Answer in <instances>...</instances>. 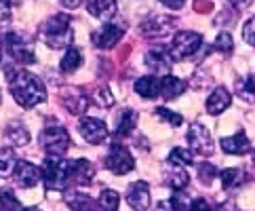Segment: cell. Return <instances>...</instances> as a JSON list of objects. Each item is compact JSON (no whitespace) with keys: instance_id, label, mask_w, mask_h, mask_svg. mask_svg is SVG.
<instances>
[{"instance_id":"obj_16","label":"cell","mask_w":255,"mask_h":211,"mask_svg":"<svg viewBox=\"0 0 255 211\" xmlns=\"http://www.w3.org/2000/svg\"><path fill=\"white\" fill-rule=\"evenodd\" d=\"M220 146H222V150H224L226 154H245V152H249V148H251L247 135H245L243 131L234 133V135H230V137H222Z\"/></svg>"},{"instance_id":"obj_30","label":"cell","mask_w":255,"mask_h":211,"mask_svg":"<svg viewBox=\"0 0 255 211\" xmlns=\"http://www.w3.org/2000/svg\"><path fill=\"white\" fill-rule=\"evenodd\" d=\"M236 93L245 99H255V76H245L241 80H236Z\"/></svg>"},{"instance_id":"obj_27","label":"cell","mask_w":255,"mask_h":211,"mask_svg":"<svg viewBox=\"0 0 255 211\" xmlns=\"http://www.w3.org/2000/svg\"><path fill=\"white\" fill-rule=\"evenodd\" d=\"M59 66H61L63 72H74V70H78L80 66H83V55H80L78 49L70 47L66 51V55H63V59H61Z\"/></svg>"},{"instance_id":"obj_6","label":"cell","mask_w":255,"mask_h":211,"mask_svg":"<svg viewBox=\"0 0 255 211\" xmlns=\"http://www.w3.org/2000/svg\"><path fill=\"white\" fill-rule=\"evenodd\" d=\"M4 51L11 55V57L17 61V63H23V66H32V63L36 61V53L32 49V42L25 38V36L17 34V32H11L6 34L4 38Z\"/></svg>"},{"instance_id":"obj_28","label":"cell","mask_w":255,"mask_h":211,"mask_svg":"<svg viewBox=\"0 0 255 211\" xmlns=\"http://www.w3.org/2000/svg\"><path fill=\"white\" fill-rule=\"evenodd\" d=\"M0 211H23L19 199L15 197L13 190L0 188Z\"/></svg>"},{"instance_id":"obj_13","label":"cell","mask_w":255,"mask_h":211,"mask_svg":"<svg viewBox=\"0 0 255 211\" xmlns=\"http://www.w3.org/2000/svg\"><path fill=\"white\" fill-rule=\"evenodd\" d=\"M127 203L135 211H145L150 207V186L145 182H133L127 188Z\"/></svg>"},{"instance_id":"obj_24","label":"cell","mask_w":255,"mask_h":211,"mask_svg":"<svg viewBox=\"0 0 255 211\" xmlns=\"http://www.w3.org/2000/svg\"><path fill=\"white\" fill-rule=\"evenodd\" d=\"M66 201L72 211H95V203L93 199L87 197L85 192H68Z\"/></svg>"},{"instance_id":"obj_47","label":"cell","mask_w":255,"mask_h":211,"mask_svg":"<svg viewBox=\"0 0 255 211\" xmlns=\"http://www.w3.org/2000/svg\"><path fill=\"white\" fill-rule=\"evenodd\" d=\"M23 211H40V209H36V207H28V209H23Z\"/></svg>"},{"instance_id":"obj_1","label":"cell","mask_w":255,"mask_h":211,"mask_svg":"<svg viewBox=\"0 0 255 211\" xmlns=\"http://www.w3.org/2000/svg\"><path fill=\"white\" fill-rule=\"evenodd\" d=\"M6 78H8V87H11L15 102L19 106L34 108L47 99V89H44L42 80L38 76H34L32 72L8 68Z\"/></svg>"},{"instance_id":"obj_14","label":"cell","mask_w":255,"mask_h":211,"mask_svg":"<svg viewBox=\"0 0 255 211\" xmlns=\"http://www.w3.org/2000/svg\"><path fill=\"white\" fill-rule=\"evenodd\" d=\"M145 66H148L150 70H154L156 74H162V76H167L169 72H171V66H173V59H171V55L167 49H152L145 53Z\"/></svg>"},{"instance_id":"obj_36","label":"cell","mask_w":255,"mask_h":211,"mask_svg":"<svg viewBox=\"0 0 255 211\" xmlns=\"http://www.w3.org/2000/svg\"><path fill=\"white\" fill-rule=\"evenodd\" d=\"M213 47H215V51H220V53H232L234 51V40H232V36L228 32H222V34H217Z\"/></svg>"},{"instance_id":"obj_46","label":"cell","mask_w":255,"mask_h":211,"mask_svg":"<svg viewBox=\"0 0 255 211\" xmlns=\"http://www.w3.org/2000/svg\"><path fill=\"white\" fill-rule=\"evenodd\" d=\"M2 2H6L8 6H15V4H19V2H21V0H2Z\"/></svg>"},{"instance_id":"obj_23","label":"cell","mask_w":255,"mask_h":211,"mask_svg":"<svg viewBox=\"0 0 255 211\" xmlns=\"http://www.w3.org/2000/svg\"><path fill=\"white\" fill-rule=\"evenodd\" d=\"M135 91L145 97V99H152L160 95V80L156 76H141L137 82H135Z\"/></svg>"},{"instance_id":"obj_22","label":"cell","mask_w":255,"mask_h":211,"mask_svg":"<svg viewBox=\"0 0 255 211\" xmlns=\"http://www.w3.org/2000/svg\"><path fill=\"white\" fill-rule=\"evenodd\" d=\"M137 112L131 108H127L123 110V114L121 118H118V127H116V137H127V135H131L133 129L137 127Z\"/></svg>"},{"instance_id":"obj_7","label":"cell","mask_w":255,"mask_h":211,"mask_svg":"<svg viewBox=\"0 0 255 211\" xmlns=\"http://www.w3.org/2000/svg\"><path fill=\"white\" fill-rule=\"evenodd\" d=\"M106 169L116 173V176H127L129 171L135 169V159L131 157V152L121 144H112L110 152L106 157Z\"/></svg>"},{"instance_id":"obj_32","label":"cell","mask_w":255,"mask_h":211,"mask_svg":"<svg viewBox=\"0 0 255 211\" xmlns=\"http://www.w3.org/2000/svg\"><path fill=\"white\" fill-rule=\"evenodd\" d=\"M169 163L181 165V167H186V165H192V152H190L188 148H173L171 154H169Z\"/></svg>"},{"instance_id":"obj_3","label":"cell","mask_w":255,"mask_h":211,"mask_svg":"<svg viewBox=\"0 0 255 211\" xmlns=\"http://www.w3.org/2000/svg\"><path fill=\"white\" fill-rule=\"evenodd\" d=\"M72 180V161L49 154L42 163V182L47 190H66Z\"/></svg>"},{"instance_id":"obj_17","label":"cell","mask_w":255,"mask_h":211,"mask_svg":"<svg viewBox=\"0 0 255 211\" xmlns=\"http://www.w3.org/2000/svg\"><path fill=\"white\" fill-rule=\"evenodd\" d=\"M87 11L97 19L108 21L116 13V0H87Z\"/></svg>"},{"instance_id":"obj_9","label":"cell","mask_w":255,"mask_h":211,"mask_svg":"<svg viewBox=\"0 0 255 211\" xmlns=\"http://www.w3.org/2000/svg\"><path fill=\"white\" fill-rule=\"evenodd\" d=\"M78 131L80 135L85 137V142L89 144H104L106 137H108V127L104 121H99V118H93V116H83L78 123Z\"/></svg>"},{"instance_id":"obj_21","label":"cell","mask_w":255,"mask_h":211,"mask_svg":"<svg viewBox=\"0 0 255 211\" xmlns=\"http://www.w3.org/2000/svg\"><path fill=\"white\" fill-rule=\"evenodd\" d=\"M95 176V169L87 159H74L72 161V180L76 184H89Z\"/></svg>"},{"instance_id":"obj_38","label":"cell","mask_w":255,"mask_h":211,"mask_svg":"<svg viewBox=\"0 0 255 211\" xmlns=\"http://www.w3.org/2000/svg\"><path fill=\"white\" fill-rule=\"evenodd\" d=\"M243 38L255 47V17H251L249 21H245V25H243Z\"/></svg>"},{"instance_id":"obj_12","label":"cell","mask_w":255,"mask_h":211,"mask_svg":"<svg viewBox=\"0 0 255 211\" xmlns=\"http://www.w3.org/2000/svg\"><path fill=\"white\" fill-rule=\"evenodd\" d=\"M173 27H175V19L165 17V15H154L148 21L141 23V34L148 36V38H162V36H167Z\"/></svg>"},{"instance_id":"obj_44","label":"cell","mask_w":255,"mask_h":211,"mask_svg":"<svg viewBox=\"0 0 255 211\" xmlns=\"http://www.w3.org/2000/svg\"><path fill=\"white\" fill-rule=\"evenodd\" d=\"M59 2L66 6V8H76V6L83 4V0H59Z\"/></svg>"},{"instance_id":"obj_15","label":"cell","mask_w":255,"mask_h":211,"mask_svg":"<svg viewBox=\"0 0 255 211\" xmlns=\"http://www.w3.org/2000/svg\"><path fill=\"white\" fill-rule=\"evenodd\" d=\"M63 104L72 114H83L89 110V97L78 89H68L63 91Z\"/></svg>"},{"instance_id":"obj_35","label":"cell","mask_w":255,"mask_h":211,"mask_svg":"<svg viewBox=\"0 0 255 211\" xmlns=\"http://www.w3.org/2000/svg\"><path fill=\"white\" fill-rule=\"evenodd\" d=\"M154 114H156L158 118H162L165 123L173 125V127H179L181 123H184V118H181L179 114H175V112H171V110H169V108H165V106L156 108V110H154Z\"/></svg>"},{"instance_id":"obj_41","label":"cell","mask_w":255,"mask_h":211,"mask_svg":"<svg viewBox=\"0 0 255 211\" xmlns=\"http://www.w3.org/2000/svg\"><path fill=\"white\" fill-rule=\"evenodd\" d=\"M160 2L167 8H171V11H179V8L186 4V0H160Z\"/></svg>"},{"instance_id":"obj_19","label":"cell","mask_w":255,"mask_h":211,"mask_svg":"<svg viewBox=\"0 0 255 211\" xmlns=\"http://www.w3.org/2000/svg\"><path fill=\"white\" fill-rule=\"evenodd\" d=\"M230 102H232V97H230V93H228V89L217 87L213 93H211V97L207 99V112L213 114V116L222 114L224 110L230 106Z\"/></svg>"},{"instance_id":"obj_33","label":"cell","mask_w":255,"mask_h":211,"mask_svg":"<svg viewBox=\"0 0 255 211\" xmlns=\"http://www.w3.org/2000/svg\"><path fill=\"white\" fill-rule=\"evenodd\" d=\"M171 205L179 209V211H190V205H192V201H190L188 197V192L184 190H173V195H171Z\"/></svg>"},{"instance_id":"obj_8","label":"cell","mask_w":255,"mask_h":211,"mask_svg":"<svg viewBox=\"0 0 255 211\" xmlns=\"http://www.w3.org/2000/svg\"><path fill=\"white\" fill-rule=\"evenodd\" d=\"M186 140H188L190 150L200 154V157H209V154L213 152V140H211L209 131L200 123H192V125L188 127Z\"/></svg>"},{"instance_id":"obj_49","label":"cell","mask_w":255,"mask_h":211,"mask_svg":"<svg viewBox=\"0 0 255 211\" xmlns=\"http://www.w3.org/2000/svg\"><path fill=\"white\" fill-rule=\"evenodd\" d=\"M0 59H2V53H0Z\"/></svg>"},{"instance_id":"obj_25","label":"cell","mask_w":255,"mask_h":211,"mask_svg":"<svg viewBox=\"0 0 255 211\" xmlns=\"http://www.w3.org/2000/svg\"><path fill=\"white\" fill-rule=\"evenodd\" d=\"M4 135H6V140L11 142L13 146H25V144L30 142V131L25 129L21 123H11V125L6 127Z\"/></svg>"},{"instance_id":"obj_42","label":"cell","mask_w":255,"mask_h":211,"mask_svg":"<svg viewBox=\"0 0 255 211\" xmlns=\"http://www.w3.org/2000/svg\"><path fill=\"white\" fill-rule=\"evenodd\" d=\"M152 211H175V207L171 205V201H160V203L154 205Z\"/></svg>"},{"instance_id":"obj_4","label":"cell","mask_w":255,"mask_h":211,"mask_svg":"<svg viewBox=\"0 0 255 211\" xmlns=\"http://www.w3.org/2000/svg\"><path fill=\"white\" fill-rule=\"evenodd\" d=\"M40 148L47 154H57V157H63L70 148V133L66 127H61L57 123L49 125L47 129L40 133Z\"/></svg>"},{"instance_id":"obj_34","label":"cell","mask_w":255,"mask_h":211,"mask_svg":"<svg viewBox=\"0 0 255 211\" xmlns=\"http://www.w3.org/2000/svg\"><path fill=\"white\" fill-rule=\"evenodd\" d=\"M215 178H217V169L213 167L211 163H200V165H198V180L203 182L205 186L211 184Z\"/></svg>"},{"instance_id":"obj_29","label":"cell","mask_w":255,"mask_h":211,"mask_svg":"<svg viewBox=\"0 0 255 211\" xmlns=\"http://www.w3.org/2000/svg\"><path fill=\"white\" fill-rule=\"evenodd\" d=\"M118 203H121V197H118L116 190L106 188L99 195V211H118Z\"/></svg>"},{"instance_id":"obj_31","label":"cell","mask_w":255,"mask_h":211,"mask_svg":"<svg viewBox=\"0 0 255 211\" xmlns=\"http://www.w3.org/2000/svg\"><path fill=\"white\" fill-rule=\"evenodd\" d=\"M15 157L11 148H0V176H8L15 169Z\"/></svg>"},{"instance_id":"obj_18","label":"cell","mask_w":255,"mask_h":211,"mask_svg":"<svg viewBox=\"0 0 255 211\" xmlns=\"http://www.w3.org/2000/svg\"><path fill=\"white\" fill-rule=\"evenodd\" d=\"M165 180L173 190H184L190 184V176L186 173V169L181 165H173V163H169L165 167Z\"/></svg>"},{"instance_id":"obj_20","label":"cell","mask_w":255,"mask_h":211,"mask_svg":"<svg viewBox=\"0 0 255 211\" xmlns=\"http://www.w3.org/2000/svg\"><path fill=\"white\" fill-rule=\"evenodd\" d=\"M184 91H186V82L181 78L173 76V74L162 76V80H160V95L165 99H175V97H179L181 93H184Z\"/></svg>"},{"instance_id":"obj_40","label":"cell","mask_w":255,"mask_h":211,"mask_svg":"<svg viewBox=\"0 0 255 211\" xmlns=\"http://www.w3.org/2000/svg\"><path fill=\"white\" fill-rule=\"evenodd\" d=\"M190 211H213V207L209 205L205 199H196V201H192V205H190Z\"/></svg>"},{"instance_id":"obj_10","label":"cell","mask_w":255,"mask_h":211,"mask_svg":"<svg viewBox=\"0 0 255 211\" xmlns=\"http://www.w3.org/2000/svg\"><path fill=\"white\" fill-rule=\"evenodd\" d=\"M125 36V25H118V23H112L108 21L104 23L102 27H99L97 32H93V44L97 49H112L118 44V40H121Z\"/></svg>"},{"instance_id":"obj_43","label":"cell","mask_w":255,"mask_h":211,"mask_svg":"<svg viewBox=\"0 0 255 211\" xmlns=\"http://www.w3.org/2000/svg\"><path fill=\"white\" fill-rule=\"evenodd\" d=\"M194 4H196L194 8H196L198 13H209V11H211V8H213V6H211V2H203V0H196Z\"/></svg>"},{"instance_id":"obj_5","label":"cell","mask_w":255,"mask_h":211,"mask_svg":"<svg viewBox=\"0 0 255 211\" xmlns=\"http://www.w3.org/2000/svg\"><path fill=\"white\" fill-rule=\"evenodd\" d=\"M203 47V36L196 34V32H177L175 36H173L171 40V47H169V55L171 59H186V57H192V55Z\"/></svg>"},{"instance_id":"obj_45","label":"cell","mask_w":255,"mask_h":211,"mask_svg":"<svg viewBox=\"0 0 255 211\" xmlns=\"http://www.w3.org/2000/svg\"><path fill=\"white\" fill-rule=\"evenodd\" d=\"M230 2H232L236 8H247V6L253 2V0H230Z\"/></svg>"},{"instance_id":"obj_26","label":"cell","mask_w":255,"mask_h":211,"mask_svg":"<svg viewBox=\"0 0 255 211\" xmlns=\"http://www.w3.org/2000/svg\"><path fill=\"white\" fill-rule=\"evenodd\" d=\"M220 180H222V186L226 190H234V188H239L241 184H245V171L243 169H236V167L224 169L220 173Z\"/></svg>"},{"instance_id":"obj_37","label":"cell","mask_w":255,"mask_h":211,"mask_svg":"<svg viewBox=\"0 0 255 211\" xmlns=\"http://www.w3.org/2000/svg\"><path fill=\"white\" fill-rule=\"evenodd\" d=\"M95 102L102 106V108H110L114 104V97L110 93V89L108 87H102V89H97V93H95Z\"/></svg>"},{"instance_id":"obj_39","label":"cell","mask_w":255,"mask_h":211,"mask_svg":"<svg viewBox=\"0 0 255 211\" xmlns=\"http://www.w3.org/2000/svg\"><path fill=\"white\" fill-rule=\"evenodd\" d=\"M11 23V8H8L6 2L0 0V25H8Z\"/></svg>"},{"instance_id":"obj_2","label":"cell","mask_w":255,"mask_h":211,"mask_svg":"<svg viewBox=\"0 0 255 211\" xmlns=\"http://www.w3.org/2000/svg\"><path fill=\"white\" fill-rule=\"evenodd\" d=\"M40 38L51 49H70L74 40V30H72V19L68 15H53L49 21H44L40 27Z\"/></svg>"},{"instance_id":"obj_48","label":"cell","mask_w":255,"mask_h":211,"mask_svg":"<svg viewBox=\"0 0 255 211\" xmlns=\"http://www.w3.org/2000/svg\"><path fill=\"white\" fill-rule=\"evenodd\" d=\"M0 104H2V93H0Z\"/></svg>"},{"instance_id":"obj_11","label":"cell","mask_w":255,"mask_h":211,"mask_svg":"<svg viewBox=\"0 0 255 211\" xmlns=\"http://www.w3.org/2000/svg\"><path fill=\"white\" fill-rule=\"evenodd\" d=\"M13 173H15V182L19 188H34L42 180V169L28 161H17Z\"/></svg>"}]
</instances>
